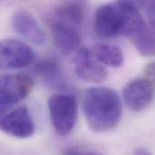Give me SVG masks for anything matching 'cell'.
I'll list each match as a JSON object with an SVG mask.
<instances>
[{
  "label": "cell",
  "mask_w": 155,
  "mask_h": 155,
  "mask_svg": "<svg viewBox=\"0 0 155 155\" xmlns=\"http://www.w3.org/2000/svg\"><path fill=\"white\" fill-rule=\"evenodd\" d=\"M83 108L90 129L104 133L114 129L123 114L122 101L112 88L98 86L87 89L84 94Z\"/></svg>",
  "instance_id": "obj_1"
},
{
  "label": "cell",
  "mask_w": 155,
  "mask_h": 155,
  "mask_svg": "<svg viewBox=\"0 0 155 155\" xmlns=\"http://www.w3.org/2000/svg\"><path fill=\"white\" fill-rule=\"evenodd\" d=\"M124 35L143 56L155 55V38L139 11L137 3L124 1Z\"/></svg>",
  "instance_id": "obj_2"
},
{
  "label": "cell",
  "mask_w": 155,
  "mask_h": 155,
  "mask_svg": "<svg viewBox=\"0 0 155 155\" xmlns=\"http://www.w3.org/2000/svg\"><path fill=\"white\" fill-rule=\"evenodd\" d=\"M48 111L55 132L65 136L71 134L78 117V103L69 93H58L48 99Z\"/></svg>",
  "instance_id": "obj_3"
},
{
  "label": "cell",
  "mask_w": 155,
  "mask_h": 155,
  "mask_svg": "<svg viewBox=\"0 0 155 155\" xmlns=\"http://www.w3.org/2000/svg\"><path fill=\"white\" fill-rule=\"evenodd\" d=\"M35 86L33 78L25 74H6L0 78L1 114L10 112L15 105L23 101Z\"/></svg>",
  "instance_id": "obj_4"
},
{
  "label": "cell",
  "mask_w": 155,
  "mask_h": 155,
  "mask_svg": "<svg viewBox=\"0 0 155 155\" xmlns=\"http://www.w3.org/2000/svg\"><path fill=\"white\" fill-rule=\"evenodd\" d=\"M124 19V1L112 2L99 6L94 15L96 35L102 39L123 35Z\"/></svg>",
  "instance_id": "obj_5"
},
{
  "label": "cell",
  "mask_w": 155,
  "mask_h": 155,
  "mask_svg": "<svg viewBox=\"0 0 155 155\" xmlns=\"http://www.w3.org/2000/svg\"><path fill=\"white\" fill-rule=\"evenodd\" d=\"M35 58L32 48L25 42L8 38L0 43V64L3 70H17L32 64Z\"/></svg>",
  "instance_id": "obj_6"
},
{
  "label": "cell",
  "mask_w": 155,
  "mask_h": 155,
  "mask_svg": "<svg viewBox=\"0 0 155 155\" xmlns=\"http://www.w3.org/2000/svg\"><path fill=\"white\" fill-rule=\"evenodd\" d=\"M1 130L15 138L26 139L35 131V123L26 106L21 105L3 115L0 121Z\"/></svg>",
  "instance_id": "obj_7"
},
{
  "label": "cell",
  "mask_w": 155,
  "mask_h": 155,
  "mask_svg": "<svg viewBox=\"0 0 155 155\" xmlns=\"http://www.w3.org/2000/svg\"><path fill=\"white\" fill-rule=\"evenodd\" d=\"M155 89L153 83L146 78L131 80L123 89V96L127 107L133 112H142L153 101Z\"/></svg>",
  "instance_id": "obj_8"
},
{
  "label": "cell",
  "mask_w": 155,
  "mask_h": 155,
  "mask_svg": "<svg viewBox=\"0 0 155 155\" xmlns=\"http://www.w3.org/2000/svg\"><path fill=\"white\" fill-rule=\"evenodd\" d=\"M74 73L84 82L100 84L107 79L108 72L93 55L91 50L81 47L74 57Z\"/></svg>",
  "instance_id": "obj_9"
},
{
  "label": "cell",
  "mask_w": 155,
  "mask_h": 155,
  "mask_svg": "<svg viewBox=\"0 0 155 155\" xmlns=\"http://www.w3.org/2000/svg\"><path fill=\"white\" fill-rule=\"evenodd\" d=\"M12 25L14 29L29 42L43 45L46 43V35L34 15L26 10L20 9L12 15Z\"/></svg>",
  "instance_id": "obj_10"
},
{
  "label": "cell",
  "mask_w": 155,
  "mask_h": 155,
  "mask_svg": "<svg viewBox=\"0 0 155 155\" xmlns=\"http://www.w3.org/2000/svg\"><path fill=\"white\" fill-rule=\"evenodd\" d=\"M51 29L54 46L61 54H70L81 48V38L76 26L53 20Z\"/></svg>",
  "instance_id": "obj_11"
},
{
  "label": "cell",
  "mask_w": 155,
  "mask_h": 155,
  "mask_svg": "<svg viewBox=\"0 0 155 155\" xmlns=\"http://www.w3.org/2000/svg\"><path fill=\"white\" fill-rule=\"evenodd\" d=\"M35 75L49 86H59L63 83V72L59 62L54 57L40 59L34 67Z\"/></svg>",
  "instance_id": "obj_12"
},
{
  "label": "cell",
  "mask_w": 155,
  "mask_h": 155,
  "mask_svg": "<svg viewBox=\"0 0 155 155\" xmlns=\"http://www.w3.org/2000/svg\"><path fill=\"white\" fill-rule=\"evenodd\" d=\"M85 16V6L83 2L72 1L63 3L54 10V19L74 26L80 25Z\"/></svg>",
  "instance_id": "obj_13"
},
{
  "label": "cell",
  "mask_w": 155,
  "mask_h": 155,
  "mask_svg": "<svg viewBox=\"0 0 155 155\" xmlns=\"http://www.w3.org/2000/svg\"><path fill=\"white\" fill-rule=\"evenodd\" d=\"M94 57L102 64L118 68L124 64V54L120 47L110 44H96L91 50Z\"/></svg>",
  "instance_id": "obj_14"
},
{
  "label": "cell",
  "mask_w": 155,
  "mask_h": 155,
  "mask_svg": "<svg viewBox=\"0 0 155 155\" xmlns=\"http://www.w3.org/2000/svg\"><path fill=\"white\" fill-rule=\"evenodd\" d=\"M146 15L151 25L155 28V1H150L145 3Z\"/></svg>",
  "instance_id": "obj_15"
},
{
  "label": "cell",
  "mask_w": 155,
  "mask_h": 155,
  "mask_svg": "<svg viewBox=\"0 0 155 155\" xmlns=\"http://www.w3.org/2000/svg\"><path fill=\"white\" fill-rule=\"evenodd\" d=\"M145 73L149 78L153 79L155 82V61L147 65V67L145 69Z\"/></svg>",
  "instance_id": "obj_16"
},
{
  "label": "cell",
  "mask_w": 155,
  "mask_h": 155,
  "mask_svg": "<svg viewBox=\"0 0 155 155\" xmlns=\"http://www.w3.org/2000/svg\"><path fill=\"white\" fill-rule=\"evenodd\" d=\"M87 153H83L82 151L78 150V149H74V148H68L66 149L63 155H86Z\"/></svg>",
  "instance_id": "obj_17"
},
{
  "label": "cell",
  "mask_w": 155,
  "mask_h": 155,
  "mask_svg": "<svg viewBox=\"0 0 155 155\" xmlns=\"http://www.w3.org/2000/svg\"><path fill=\"white\" fill-rule=\"evenodd\" d=\"M133 155H152V153L147 149H145L143 147H139L134 150Z\"/></svg>",
  "instance_id": "obj_18"
},
{
  "label": "cell",
  "mask_w": 155,
  "mask_h": 155,
  "mask_svg": "<svg viewBox=\"0 0 155 155\" xmlns=\"http://www.w3.org/2000/svg\"><path fill=\"white\" fill-rule=\"evenodd\" d=\"M86 155H97V154H88V153H87Z\"/></svg>",
  "instance_id": "obj_19"
}]
</instances>
